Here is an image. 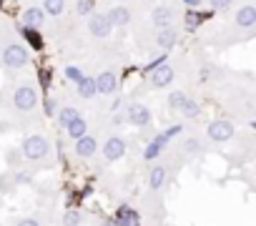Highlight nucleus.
Here are the masks:
<instances>
[{
  "label": "nucleus",
  "instance_id": "obj_2",
  "mask_svg": "<svg viewBox=\"0 0 256 226\" xmlns=\"http://www.w3.org/2000/svg\"><path fill=\"white\" fill-rule=\"evenodd\" d=\"M224 86V96H221V103L226 108V118L231 121H254L256 116V93H254V86L251 83H244V86H234V83H221Z\"/></svg>",
  "mask_w": 256,
  "mask_h": 226
},
{
  "label": "nucleus",
  "instance_id": "obj_13",
  "mask_svg": "<svg viewBox=\"0 0 256 226\" xmlns=\"http://www.w3.org/2000/svg\"><path fill=\"white\" fill-rule=\"evenodd\" d=\"M96 90L98 98H116L120 96V70L118 68H100L96 76Z\"/></svg>",
  "mask_w": 256,
  "mask_h": 226
},
{
  "label": "nucleus",
  "instance_id": "obj_35",
  "mask_svg": "<svg viewBox=\"0 0 256 226\" xmlns=\"http://www.w3.org/2000/svg\"><path fill=\"white\" fill-rule=\"evenodd\" d=\"M98 226H116V224L110 221V216H103V218H98Z\"/></svg>",
  "mask_w": 256,
  "mask_h": 226
},
{
  "label": "nucleus",
  "instance_id": "obj_18",
  "mask_svg": "<svg viewBox=\"0 0 256 226\" xmlns=\"http://www.w3.org/2000/svg\"><path fill=\"white\" fill-rule=\"evenodd\" d=\"M176 116H181V124H186V126L194 124V126H196V124L201 121V116H204V103H201V98H198V96H188Z\"/></svg>",
  "mask_w": 256,
  "mask_h": 226
},
{
  "label": "nucleus",
  "instance_id": "obj_28",
  "mask_svg": "<svg viewBox=\"0 0 256 226\" xmlns=\"http://www.w3.org/2000/svg\"><path fill=\"white\" fill-rule=\"evenodd\" d=\"M164 151H168V148H166V146H161L158 141H154V138H151V141L146 144L144 154H141V161H144V164L148 166V164H151V161H156V158H158V156H161Z\"/></svg>",
  "mask_w": 256,
  "mask_h": 226
},
{
  "label": "nucleus",
  "instance_id": "obj_10",
  "mask_svg": "<svg viewBox=\"0 0 256 226\" xmlns=\"http://www.w3.org/2000/svg\"><path fill=\"white\" fill-rule=\"evenodd\" d=\"M256 30V6L251 0L236 6V10L231 13V33L241 36V38H251Z\"/></svg>",
  "mask_w": 256,
  "mask_h": 226
},
{
  "label": "nucleus",
  "instance_id": "obj_27",
  "mask_svg": "<svg viewBox=\"0 0 256 226\" xmlns=\"http://www.w3.org/2000/svg\"><path fill=\"white\" fill-rule=\"evenodd\" d=\"M86 221H88V216L80 208H68L60 216V226H86Z\"/></svg>",
  "mask_w": 256,
  "mask_h": 226
},
{
  "label": "nucleus",
  "instance_id": "obj_17",
  "mask_svg": "<svg viewBox=\"0 0 256 226\" xmlns=\"http://www.w3.org/2000/svg\"><path fill=\"white\" fill-rule=\"evenodd\" d=\"M178 40H181V33H178V28H176V26H166V28L154 30V46H156L161 53L174 50V48L178 46Z\"/></svg>",
  "mask_w": 256,
  "mask_h": 226
},
{
  "label": "nucleus",
  "instance_id": "obj_7",
  "mask_svg": "<svg viewBox=\"0 0 256 226\" xmlns=\"http://www.w3.org/2000/svg\"><path fill=\"white\" fill-rule=\"evenodd\" d=\"M126 154H128V141H126V136H123L120 131H116V128H108V131L100 136V144H98V158H100L103 164L110 166V164L123 161Z\"/></svg>",
  "mask_w": 256,
  "mask_h": 226
},
{
  "label": "nucleus",
  "instance_id": "obj_34",
  "mask_svg": "<svg viewBox=\"0 0 256 226\" xmlns=\"http://www.w3.org/2000/svg\"><path fill=\"white\" fill-rule=\"evenodd\" d=\"M181 3H184L186 8H194V10H198V8L204 6V0H181Z\"/></svg>",
  "mask_w": 256,
  "mask_h": 226
},
{
  "label": "nucleus",
  "instance_id": "obj_16",
  "mask_svg": "<svg viewBox=\"0 0 256 226\" xmlns=\"http://www.w3.org/2000/svg\"><path fill=\"white\" fill-rule=\"evenodd\" d=\"M106 16H108L113 28H128L134 23V8L126 6V3H110L106 8Z\"/></svg>",
  "mask_w": 256,
  "mask_h": 226
},
{
  "label": "nucleus",
  "instance_id": "obj_31",
  "mask_svg": "<svg viewBox=\"0 0 256 226\" xmlns=\"http://www.w3.org/2000/svg\"><path fill=\"white\" fill-rule=\"evenodd\" d=\"M204 3L214 10V13H226L236 6V0H204Z\"/></svg>",
  "mask_w": 256,
  "mask_h": 226
},
{
  "label": "nucleus",
  "instance_id": "obj_29",
  "mask_svg": "<svg viewBox=\"0 0 256 226\" xmlns=\"http://www.w3.org/2000/svg\"><path fill=\"white\" fill-rule=\"evenodd\" d=\"M10 226H46V221H43V216H38V214H23V216L13 218Z\"/></svg>",
  "mask_w": 256,
  "mask_h": 226
},
{
  "label": "nucleus",
  "instance_id": "obj_3",
  "mask_svg": "<svg viewBox=\"0 0 256 226\" xmlns=\"http://www.w3.org/2000/svg\"><path fill=\"white\" fill-rule=\"evenodd\" d=\"M20 146V154H23V161L26 166H30L33 171H40V168H48L56 164V151H53V141L46 131L40 128H30L26 131L23 141L18 144Z\"/></svg>",
  "mask_w": 256,
  "mask_h": 226
},
{
  "label": "nucleus",
  "instance_id": "obj_25",
  "mask_svg": "<svg viewBox=\"0 0 256 226\" xmlns=\"http://www.w3.org/2000/svg\"><path fill=\"white\" fill-rule=\"evenodd\" d=\"M40 8L46 10L48 18H60L68 8V0H40Z\"/></svg>",
  "mask_w": 256,
  "mask_h": 226
},
{
  "label": "nucleus",
  "instance_id": "obj_21",
  "mask_svg": "<svg viewBox=\"0 0 256 226\" xmlns=\"http://www.w3.org/2000/svg\"><path fill=\"white\" fill-rule=\"evenodd\" d=\"M138 216H141L138 208H134L131 204H120V206L113 211L110 221H113L116 226H136V224H138Z\"/></svg>",
  "mask_w": 256,
  "mask_h": 226
},
{
  "label": "nucleus",
  "instance_id": "obj_36",
  "mask_svg": "<svg viewBox=\"0 0 256 226\" xmlns=\"http://www.w3.org/2000/svg\"><path fill=\"white\" fill-rule=\"evenodd\" d=\"M134 3H146V0H134Z\"/></svg>",
  "mask_w": 256,
  "mask_h": 226
},
{
  "label": "nucleus",
  "instance_id": "obj_22",
  "mask_svg": "<svg viewBox=\"0 0 256 226\" xmlns=\"http://www.w3.org/2000/svg\"><path fill=\"white\" fill-rule=\"evenodd\" d=\"M80 113H83V110H80L78 103H60V106L56 108V126L63 131L76 116H80Z\"/></svg>",
  "mask_w": 256,
  "mask_h": 226
},
{
  "label": "nucleus",
  "instance_id": "obj_24",
  "mask_svg": "<svg viewBox=\"0 0 256 226\" xmlns=\"http://www.w3.org/2000/svg\"><path fill=\"white\" fill-rule=\"evenodd\" d=\"M90 131V121L86 118V113H80V116H76L66 128H63V134H66V138L68 141H76V138H80L83 134H88Z\"/></svg>",
  "mask_w": 256,
  "mask_h": 226
},
{
  "label": "nucleus",
  "instance_id": "obj_15",
  "mask_svg": "<svg viewBox=\"0 0 256 226\" xmlns=\"http://www.w3.org/2000/svg\"><path fill=\"white\" fill-rule=\"evenodd\" d=\"M46 20H48V16H46V10L40 8V3H30V6H26V8L20 10V26H23V28L43 30Z\"/></svg>",
  "mask_w": 256,
  "mask_h": 226
},
{
  "label": "nucleus",
  "instance_id": "obj_32",
  "mask_svg": "<svg viewBox=\"0 0 256 226\" xmlns=\"http://www.w3.org/2000/svg\"><path fill=\"white\" fill-rule=\"evenodd\" d=\"M83 73H86V70H83L80 66H73V63H68V66L63 68V76H66L68 83H78V80L83 78Z\"/></svg>",
  "mask_w": 256,
  "mask_h": 226
},
{
  "label": "nucleus",
  "instance_id": "obj_19",
  "mask_svg": "<svg viewBox=\"0 0 256 226\" xmlns=\"http://www.w3.org/2000/svg\"><path fill=\"white\" fill-rule=\"evenodd\" d=\"M148 23H151V28H154V30L166 28V26H176V10H174L168 3H161V6L151 8Z\"/></svg>",
  "mask_w": 256,
  "mask_h": 226
},
{
  "label": "nucleus",
  "instance_id": "obj_12",
  "mask_svg": "<svg viewBox=\"0 0 256 226\" xmlns=\"http://www.w3.org/2000/svg\"><path fill=\"white\" fill-rule=\"evenodd\" d=\"M113 30H116V28L110 26L106 10H93V13L86 16V33H88L90 40L103 43V40H108V38L113 36Z\"/></svg>",
  "mask_w": 256,
  "mask_h": 226
},
{
  "label": "nucleus",
  "instance_id": "obj_8",
  "mask_svg": "<svg viewBox=\"0 0 256 226\" xmlns=\"http://www.w3.org/2000/svg\"><path fill=\"white\" fill-rule=\"evenodd\" d=\"M176 78H178V68L166 58V60H161V63H156L154 68L146 70L144 88L146 90H166V88H171L176 83Z\"/></svg>",
  "mask_w": 256,
  "mask_h": 226
},
{
  "label": "nucleus",
  "instance_id": "obj_33",
  "mask_svg": "<svg viewBox=\"0 0 256 226\" xmlns=\"http://www.w3.org/2000/svg\"><path fill=\"white\" fill-rule=\"evenodd\" d=\"M23 36H26V40H28L30 46H36V48H40V46H43L40 30H30V28H23Z\"/></svg>",
  "mask_w": 256,
  "mask_h": 226
},
{
  "label": "nucleus",
  "instance_id": "obj_6",
  "mask_svg": "<svg viewBox=\"0 0 256 226\" xmlns=\"http://www.w3.org/2000/svg\"><path fill=\"white\" fill-rule=\"evenodd\" d=\"M120 113H123V124L131 126V128H136V131H144V128H148V126L154 124V108H151L146 100L136 98V96L123 98Z\"/></svg>",
  "mask_w": 256,
  "mask_h": 226
},
{
  "label": "nucleus",
  "instance_id": "obj_26",
  "mask_svg": "<svg viewBox=\"0 0 256 226\" xmlns=\"http://www.w3.org/2000/svg\"><path fill=\"white\" fill-rule=\"evenodd\" d=\"M3 161H6L8 171L26 166V161H23V154H20V146H8V148H6V156H3Z\"/></svg>",
  "mask_w": 256,
  "mask_h": 226
},
{
  "label": "nucleus",
  "instance_id": "obj_4",
  "mask_svg": "<svg viewBox=\"0 0 256 226\" xmlns=\"http://www.w3.org/2000/svg\"><path fill=\"white\" fill-rule=\"evenodd\" d=\"M30 66V48L13 33V30H0V70L8 76H16Z\"/></svg>",
  "mask_w": 256,
  "mask_h": 226
},
{
  "label": "nucleus",
  "instance_id": "obj_5",
  "mask_svg": "<svg viewBox=\"0 0 256 226\" xmlns=\"http://www.w3.org/2000/svg\"><path fill=\"white\" fill-rule=\"evenodd\" d=\"M174 144H176V154H178L184 161L204 158V156H208V154L214 151L211 144L204 138V134H201L198 128H184Z\"/></svg>",
  "mask_w": 256,
  "mask_h": 226
},
{
  "label": "nucleus",
  "instance_id": "obj_9",
  "mask_svg": "<svg viewBox=\"0 0 256 226\" xmlns=\"http://www.w3.org/2000/svg\"><path fill=\"white\" fill-rule=\"evenodd\" d=\"M204 138L211 144V148H221L226 144H231L238 134V124L231 121V118H214L204 126Z\"/></svg>",
  "mask_w": 256,
  "mask_h": 226
},
{
  "label": "nucleus",
  "instance_id": "obj_20",
  "mask_svg": "<svg viewBox=\"0 0 256 226\" xmlns=\"http://www.w3.org/2000/svg\"><path fill=\"white\" fill-rule=\"evenodd\" d=\"M73 90H76V100L78 103H96L98 100V90H96V80L93 76L83 73V78L78 83H73Z\"/></svg>",
  "mask_w": 256,
  "mask_h": 226
},
{
  "label": "nucleus",
  "instance_id": "obj_11",
  "mask_svg": "<svg viewBox=\"0 0 256 226\" xmlns=\"http://www.w3.org/2000/svg\"><path fill=\"white\" fill-rule=\"evenodd\" d=\"M226 80V68L214 60H201L194 70V86L198 88H216Z\"/></svg>",
  "mask_w": 256,
  "mask_h": 226
},
{
  "label": "nucleus",
  "instance_id": "obj_1",
  "mask_svg": "<svg viewBox=\"0 0 256 226\" xmlns=\"http://www.w3.org/2000/svg\"><path fill=\"white\" fill-rule=\"evenodd\" d=\"M0 113L18 128H38L40 124V88L33 78L20 76L0 88Z\"/></svg>",
  "mask_w": 256,
  "mask_h": 226
},
{
  "label": "nucleus",
  "instance_id": "obj_14",
  "mask_svg": "<svg viewBox=\"0 0 256 226\" xmlns=\"http://www.w3.org/2000/svg\"><path fill=\"white\" fill-rule=\"evenodd\" d=\"M73 144V158L76 161H80V164H90V161H96L98 158V144H100V134H96V131H88V134H83L80 138H76V141H70Z\"/></svg>",
  "mask_w": 256,
  "mask_h": 226
},
{
  "label": "nucleus",
  "instance_id": "obj_23",
  "mask_svg": "<svg viewBox=\"0 0 256 226\" xmlns=\"http://www.w3.org/2000/svg\"><path fill=\"white\" fill-rule=\"evenodd\" d=\"M188 96H191V93H188L186 88H168L166 96H164V106H166V110L176 116V113L181 110V106H184V100H186Z\"/></svg>",
  "mask_w": 256,
  "mask_h": 226
},
{
  "label": "nucleus",
  "instance_id": "obj_30",
  "mask_svg": "<svg viewBox=\"0 0 256 226\" xmlns=\"http://www.w3.org/2000/svg\"><path fill=\"white\" fill-rule=\"evenodd\" d=\"M96 10V0H76V8H73V16L76 18H86L88 13Z\"/></svg>",
  "mask_w": 256,
  "mask_h": 226
}]
</instances>
